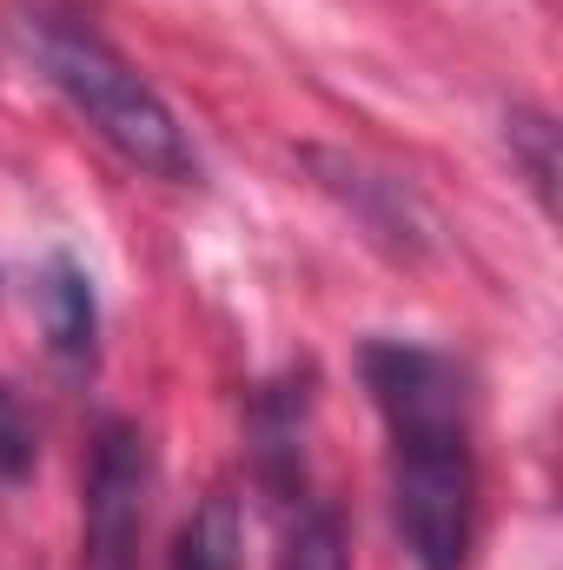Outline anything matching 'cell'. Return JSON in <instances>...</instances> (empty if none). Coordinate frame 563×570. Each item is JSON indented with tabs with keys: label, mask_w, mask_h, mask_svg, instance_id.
<instances>
[{
	"label": "cell",
	"mask_w": 563,
	"mask_h": 570,
	"mask_svg": "<svg viewBox=\"0 0 563 570\" xmlns=\"http://www.w3.org/2000/svg\"><path fill=\"white\" fill-rule=\"evenodd\" d=\"M358 372L392 438V511L412 564L464 570L477 544V444L464 365L437 345L365 338Z\"/></svg>",
	"instance_id": "cell-1"
},
{
	"label": "cell",
	"mask_w": 563,
	"mask_h": 570,
	"mask_svg": "<svg viewBox=\"0 0 563 570\" xmlns=\"http://www.w3.org/2000/svg\"><path fill=\"white\" fill-rule=\"evenodd\" d=\"M27 47H33L47 87L87 120L93 140H107L127 166H140L152 179H172V186L199 179V153L186 140L179 114L100 27L40 7V13H27Z\"/></svg>",
	"instance_id": "cell-2"
},
{
	"label": "cell",
	"mask_w": 563,
	"mask_h": 570,
	"mask_svg": "<svg viewBox=\"0 0 563 570\" xmlns=\"http://www.w3.org/2000/svg\"><path fill=\"white\" fill-rule=\"evenodd\" d=\"M146 491H152V444L134 419H107L87 464V570H134L146 531Z\"/></svg>",
	"instance_id": "cell-3"
},
{
	"label": "cell",
	"mask_w": 563,
	"mask_h": 570,
	"mask_svg": "<svg viewBox=\"0 0 563 570\" xmlns=\"http://www.w3.org/2000/svg\"><path fill=\"white\" fill-rule=\"evenodd\" d=\"M298 159L365 226V239H378L398 259H431L437 253V219H431V206L412 193V179H398V173H385V166H372L358 153H338V146H305Z\"/></svg>",
	"instance_id": "cell-4"
},
{
	"label": "cell",
	"mask_w": 563,
	"mask_h": 570,
	"mask_svg": "<svg viewBox=\"0 0 563 570\" xmlns=\"http://www.w3.org/2000/svg\"><path fill=\"white\" fill-rule=\"evenodd\" d=\"M305 379L298 385H266L253 405V458H259V484L273 498H298L305 504Z\"/></svg>",
	"instance_id": "cell-5"
},
{
	"label": "cell",
	"mask_w": 563,
	"mask_h": 570,
	"mask_svg": "<svg viewBox=\"0 0 563 570\" xmlns=\"http://www.w3.org/2000/svg\"><path fill=\"white\" fill-rule=\"evenodd\" d=\"M40 318H47V345H53L67 365H87V358H93L100 305H93V279H87L67 253L47 259V279H40Z\"/></svg>",
	"instance_id": "cell-6"
},
{
	"label": "cell",
	"mask_w": 563,
	"mask_h": 570,
	"mask_svg": "<svg viewBox=\"0 0 563 570\" xmlns=\"http://www.w3.org/2000/svg\"><path fill=\"white\" fill-rule=\"evenodd\" d=\"M246 551V524H239V498L233 491H206L192 504V518L172 538V570H239Z\"/></svg>",
	"instance_id": "cell-7"
},
{
	"label": "cell",
	"mask_w": 563,
	"mask_h": 570,
	"mask_svg": "<svg viewBox=\"0 0 563 570\" xmlns=\"http://www.w3.org/2000/svg\"><path fill=\"white\" fill-rule=\"evenodd\" d=\"M273 570H352V538H345V518L325 511V504H298V524L285 531L279 564Z\"/></svg>",
	"instance_id": "cell-8"
},
{
	"label": "cell",
	"mask_w": 563,
	"mask_h": 570,
	"mask_svg": "<svg viewBox=\"0 0 563 570\" xmlns=\"http://www.w3.org/2000/svg\"><path fill=\"white\" fill-rule=\"evenodd\" d=\"M504 140H511V159L524 166L531 193L551 206V199H557V127H551V114L511 107V114H504Z\"/></svg>",
	"instance_id": "cell-9"
},
{
	"label": "cell",
	"mask_w": 563,
	"mask_h": 570,
	"mask_svg": "<svg viewBox=\"0 0 563 570\" xmlns=\"http://www.w3.org/2000/svg\"><path fill=\"white\" fill-rule=\"evenodd\" d=\"M27 471H33V425L0 385V478H27Z\"/></svg>",
	"instance_id": "cell-10"
}]
</instances>
